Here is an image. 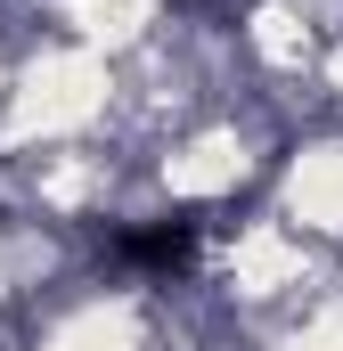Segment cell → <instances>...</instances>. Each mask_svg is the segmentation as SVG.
<instances>
[{"instance_id":"1","label":"cell","mask_w":343,"mask_h":351,"mask_svg":"<svg viewBox=\"0 0 343 351\" xmlns=\"http://www.w3.org/2000/svg\"><path fill=\"white\" fill-rule=\"evenodd\" d=\"M106 254H115L123 269L172 278V269L196 262V221H188V213H172V221H131V229H115V237H106Z\"/></svg>"}]
</instances>
